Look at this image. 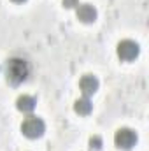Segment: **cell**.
I'll use <instances>...</instances> for the list:
<instances>
[{
    "mask_svg": "<svg viewBox=\"0 0 149 151\" xmlns=\"http://www.w3.org/2000/svg\"><path fill=\"white\" fill-rule=\"evenodd\" d=\"M28 70H30L28 69V63L23 58H11L7 62V69H5L7 81L12 83V84H19V83H23L27 79Z\"/></svg>",
    "mask_w": 149,
    "mask_h": 151,
    "instance_id": "1",
    "label": "cell"
},
{
    "mask_svg": "<svg viewBox=\"0 0 149 151\" xmlns=\"http://www.w3.org/2000/svg\"><path fill=\"white\" fill-rule=\"evenodd\" d=\"M44 130H46V125H44V121L40 118H37V116H28L23 121V125H21V132L27 137H30V139L40 137L44 134Z\"/></svg>",
    "mask_w": 149,
    "mask_h": 151,
    "instance_id": "2",
    "label": "cell"
},
{
    "mask_svg": "<svg viewBox=\"0 0 149 151\" xmlns=\"http://www.w3.org/2000/svg\"><path fill=\"white\" fill-rule=\"evenodd\" d=\"M114 142L121 150H130L137 142V134L132 128H119L114 135Z\"/></svg>",
    "mask_w": 149,
    "mask_h": 151,
    "instance_id": "3",
    "label": "cell"
},
{
    "mask_svg": "<svg viewBox=\"0 0 149 151\" xmlns=\"http://www.w3.org/2000/svg\"><path fill=\"white\" fill-rule=\"evenodd\" d=\"M139 55V44L133 42V40H121L117 44V56L125 62H130V60H135Z\"/></svg>",
    "mask_w": 149,
    "mask_h": 151,
    "instance_id": "4",
    "label": "cell"
},
{
    "mask_svg": "<svg viewBox=\"0 0 149 151\" xmlns=\"http://www.w3.org/2000/svg\"><path fill=\"white\" fill-rule=\"evenodd\" d=\"M79 86H81V91L84 93V97L93 95V93L98 90V79H97L93 74H86V76L81 77Z\"/></svg>",
    "mask_w": 149,
    "mask_h": 151,
    "instance_id": "5",
    "label": "cell"
},
{
    "mask_svg": "<svg viewBox=\"0 0 149 151\" xmlns=\"http://www.w3.org/2000/svg\"><path fill=\"white\" fill-rule=\"evenodd\" d=\"M77 18L82 23H93L97 19V9L90 4H82L77 7Z\"/></svg>",
    "mask_w": 149,
    "mask_h": 151,
    "instance_id": "6",
    "label": "cell"
},
{
    "mask_svg": "<svg viewBox=\"0 0 149 151\" xmlns=\"http://www.w3.org/2000/svg\"><path fill=\"white\" fill-rule=\"evenodd\" d=\"M16 106L21 113H32L35 109V100L28 95H21L18 100H16Z\"/></svg>",
    "mask_w": 149,
    "mask_h": 151,
    "instance_id": "7",
    "label": "cell"
},
{
    "mask_svg": "<svg viewBox=\"0 0 149 151\" xmlns=\"http://www.w3.org/2000/svg\"><path fill=\"white\" fill-rule=\"evenodd\" d=\"M74 109H75V113H77V114H82V116H86V114L91 113L93 106H91V102H90V99H88V97H82V99L75 100Z\"/></svg>",
    "mask_w": 149,
    "mask_h": 151,
    "instance_id": "8",
    "label": "cell"
},
{
    "mask_svg": "<svg viewBox=\"0 0 149 151\" xmlns=\"http://www.w3.org/2000/svg\"><path fill=\"white\" fill-rule=\"evenodd\" d=\"M90 144H91V148H95V150H100V146H102V139H100V137H91Z\"/></svg>",
    "mask_w": 149,
    "mask_h": 151,
    "instance_id": "9",
    "label": "cell"
},
{
    "mask_svg": "<svg viewBox=\"0 0 149 151\" xmlns=\"http://www.w3.org/2000/svg\"><path fill=\"white\" fill-rule=\"evenodd\" d=\"M63 5L65 7H74V5H77V0H63Z\"/></svg>",
    "mask_w": 149,
    "mask_h": 151,
    "instance_id": "10",
    "label": "cell"
},
{
    "mask_svg": "<svg viewBox=\"0 0 149 151\" xmlns=\"http://www.w3.org/2000/svg\"><path fill=\"white\" fill-rule=\"evenodd\" d=\"M14 2H25V0H14Z\"/></svg>",
    "mask_w": 149,
    "mask_h": 151,
    "instance_id": "11",
    "label": "cell"
}]
</instances>
